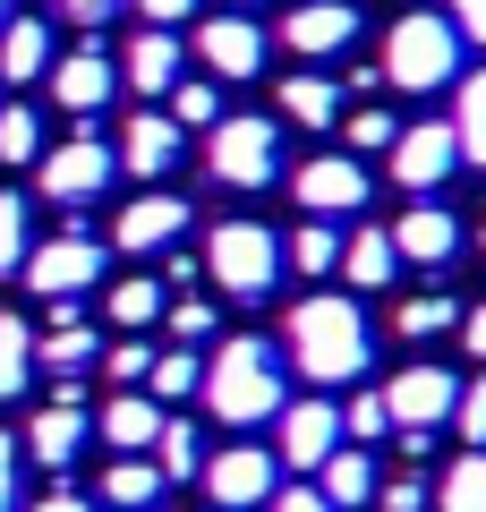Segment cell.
Instances as JSON below:
<instances>
[{
  "label": "cell",
  "mask_w": 486,
  "mask_h": 512,
  "mask_svg": "<svg viewBox=\"0 0 486 512\" xmlns=\"http://www.w3.org/2000/svg\"><path fill=\"white\" fill-rule=\"evenodd\" d=\"M282 120H299V128H333V120H342V86H333V77H316V69L282 77Z\"/></svg>",
  "instance_id": "26"
},
{
  "label": "cell",
  "mask_w": 486,
  "mask_h": 512,
  "mask_svg": "<svg viewBox=\"0 0 486 512\" xmlns=\"http://www.w3.org/2000/svg\"><path fill=\"white\" fill-rule=\"evenodd\" d=\"M103 376L120 384V393H137V384L154 376V342H111L103 350Z\"/></svg>",
  "instance_id": "39"
},
{
  "label": "cell",
  "mask_w": 486,
  "mask_h": 512,
  "mask_svg": "<svg viewBox=\"0 0 486 512\" xmlns=\"http://www.w3.org/2000/svg\"><path fill=\"white\" fill-rule=\"evenodd\" d=\"M316 487H324V504H333V512H359V504H376L384 478H376V461H367V444H342V453L316 470Z\"/></svg>",
  "instance_id": "22"
},
{
  "label": "cell",
  "mask_w": 486,
  "mask_h": 512,
  "mask_svg": "<svg viewBox=\"0 0 486 512\" xmlns=\"http://www.w3.org/2000/svg\"><path fill=\"white\" fill-rule=\"evenodd\" d=\"M282 342H290V367H299L307 384H359L367 376V316H359V299H342V291H316V299H299L290 308V325H282Z\"/></svg>",
  "instance_id": "1"
},
{
  "label": "cell",
  "mask_w": 486,
  "mask_h": 512,
  "mask_svg": "<svg viewBox=\"0 0 486 512\" xmlns=\"http://www.w3.org/2000/svg\"><path fill=\"white\" fill-rule=\"evenodd\" d=\"M52 94H60V111H77V120H94V111L120 94V60L111 52H69V60H52Z\"/></svg>",
  "instance_id": "17"
},
{
  "label": "cell",
  "mask_w": 486,
  "mask_h": 512,
  "mask_svg": "<svg viewBox=\"0 0 486 512\" xmlns=\"http://www.w3.org/2000/svg\"><path fill=\"white\" fill-rule=\"evenodd\" d=\"M26 248H35V239H26V197H9V188H0V274H18Z\"/></svg>",
  "instance_id": "40"
},
{
  "label": "cell",
  "mask_w": 486,
  "mask_h": 512,
  "mask_svg": "<svg viewBox=\"0 0 486 512\" xmlns=\"http://www.w3.org/2000/svg\"><path fill=\"white\" fill-rule=\"evenodd\" d=\"M452 427H461L469 444H486V376H478V384H461V402H452Z\"/></svg>",
  "instance_id": "42"
},
{
  "label": "cell",
  "mask_w": 486,
  "mask_h": 512,
  "mask_svg": "<svg viewBox=\"0 0 486 512\" xmlns=\"http://www.w3.org/2000/svg\"><path fill=\"white\" fill-rule=\"evenodd\" d=\"M60 18L69 26H111V9H120V0H52Z\"/></svg>",
  "instance_id": "47"
},
{
  "label": "cell",
  "mask_w": 486,
  "mask_h": 512,
  "mask_svg": "<svg viewBox=\"0 0 486 512\" xmlns=\"http://www.w3.org/2000/svg\"><path fill=\"white\" fill-rule=\"evenodd\" d=\"M26 512H94V504H86V495H69V487H60V495H35Z\"/></svg>",
  "instance_id": "50"
},
{
  "label": "cell",
  "mask_w": 486,
  "mask_h": 512,
  "mask_svg": "<svg viewBox=\"0 0 486 512\" xmlns=\"http://www.w3.org/2000/svg\"><path fill=\"white\" fill-rule=\"evenodd\" d=\"M282 350L265 342V333H231V342L205 359V410H214L222 427H265L282 419Z\"/></svg>",
  "instance_id": "2"
},
{
  "label": "cell",
  "mask_w": 486,
  "mask_h": 512,
  "mask_svg": "<svg viewBox=\"0 0 486 512\" xmlns=\"http://www.w3.org/2000/svg\"><path fill=\"white\" fill-rule=\"evenodd\" d=\"M162 308H171V299H162V282H145V274L111 282V299H103V316H111V325H120V333H145V325H154Z\"/></svg>",
  "instance_id": "29"
},
{
  "label": "cell",
  "mask_w": 486,
  "mask_h": 512,
  "mask_svg": "<svg viewBox=\"0 0 486 512\" xmlns=\"http://www.w3.org/2000/svg\"><path fill=\"white\" fill-rule=\"evenodd\" d=\"M282 43L299 60H333V52L359 43V9H350V0H299V9L282 18Z\"/></svg>",
  "instance_id": "15"
},
{
  "label": "cell",
  "mask_w": 486,
  "mask_h": 512,
  "mask_svg": "<svg viewBox=\"0 0 486 512\" xmlns=\"http://www.w3.org/2000/svg\"><path fill=\"white\" fill-rule=\"evenodd\" d=\"M154 470H162V487H180V478H197V470H205L197 427H188V419H162V436H154Z\"/></svg>",
  "instance_id": "32"
},
{
  "label": "cell",
  "mask_w": 486,
  "mask_h": 512,
  "mask_svg": "<svg viewBox=\"0 0 486 512\" xmlns=\"http://www.w3.org/2000/svg\"><path fill=\"white\" fill-rule=\"evenodd\" d=\"M9 18H18V9H9V0H0V26H9Z\"/></svg>",
  "instance_id": "51"
},
{
  "label": "cell",
  "mask_w": 486,
  "mask_h": 512,
  "mask_svg": "<svg viewBox=\"0 0 486 512\" xmlns=\"http://www.w3.org/2000/svg\"><path fill=\"white\" fill-rule=\"evenodd\" d=\"M111 171H120V154H111L94 128H77V137H60V146L35 163V188L52 205H86V197H103V188H111Z\"/></svg>",
  "instance_id": "7"
},
{
  "label": "cell",
  "mask_w": 486,
  "mask_h": 512,
  "mask_svg": "<svg viewBox=\"0 0 486 512\" xmlns=\"http://www.w3.org/2000/svg\"><path fill=\"white\" fill-rule=\"evenodd\" d=\"M18 274H26V291H35V299H52V308H60V299H77V291L103 282V239H94V231H52L43 248H26Z\"/></svg>",
  "instance_id": "6"
},
{
  "label": "cell",
  "mask_w": 486,
  "mask_h": 512,
  "mask_svg": "<svg viewBox=\"0 0 486 512\" xmlns=\"http://www.w3.org/2000/svg\"><path fill=\"white\" fill-rule=\"evenodd\" d=\"M171 120H180V128H214V120H222V86L180 77V86H171Z\"/></svg>",
  "instance_id": "37"
},
{
  "label": "cell",
  "mask_w": 486,
  "mask_h": 512,
  "mask_svg": "<svg viewBox=\"0 0 486 512\" xmlns=\"http://www.w3.org/2000/svg\"><path fill=\"white\" fill-rule=\"evenodd\" d=\"M197 60H205L214 77H231V86H239V77H256V69H265V26H256L248 9L197 18Z\"/></svg>",
  "instance_id": "13"
},
{
  "label": "cell",
  "mask_w": 486,
  "mask_h": 512,
  "mask_svg": "<svg viewBox=\"0 0 486 512\" xmlns=\"http://www.w3.org/2000/svg\"><path fill=\"white\" fill-rule=\"evenodd\" d=\"M282 265H290V274H342V231H333V222H316V214H307L299 222V231H290V248H282Z\"/></svg>",
  "instance_id": "27"
},
{
  "label": "cell",
  "mask_w": 486,
  "mask_h": 512,
  "mask_svg": "<svg viewBox=\"0 0 486 512\" xmlns=\"http://www.w3.org/2000/svg\"><path fill=\"white\" fill-rule=\"evenodd\" d=\"M393 248H401V265H452V256H461V222L418 197L410 214L393 222Z\"/></svg>",
  "instance_id": "19"
},
{
  "label": "cell",
  "mask_w": 486,
  "mask_h": 512,
  "mask_svg": "<svg viewBox=\"0 0 486 512\" xmlns=\"http://www.w3.org/2000/svg\"><path fill=\"white\" fill-rule=\"evenodd\" d=\"M205 171L222 188H273L282 180V128L256 120V111H222L205 128Z\"/></svg>",
  "instance_id": "4"
},
{
  "label": "cell",
  "mask_w": 486,
  "mask_h": 512,
  "mask_svg": "<svg viewBox=\"0 0 486 512\" xmlns=\"http://www.w3.org/2000/svg\"><path fill=\"white\" fill-rule=\"evenodd\" d=\"M376 504H384V512H427L435 495L418 487V478H384V487H376Z\"/></svg>",
  "instance_id": "43"
},
{
  "label": "cell",
  "mask_w": 486,
  "mask_h": 512,
  "mask_svg": "<svg viewBox=\"0 0 486 512\" xmlns=\"http://www.w3.org/2000/svg\"><path fill=\"white\" fill-rule=\"evenodd\" d=\"M273 487H282V461H273L265 444H231V453L205 461V495H214L222 512H256V504H273Z\"/></svg>",
  "instance_id": "11"
},
{
  "label": "cell",
  "mask_w": 486,
  "mask_h": 512,
  "mask_svg": "<svg viewBox=\"0 0 486 512\" xmlns=\"http://www.w3.org/2000/svg\"><path fill=\"white\" fill-rule=\"evenodd\" d=\"M478 248H486V222H478Z\"/></svg>",
  "instance_id": "53"
},
{
  "label": "cell",
  "mask_w": 486,
  "mask_h": 512,
  "mask_svg": "<svg viewBox=\"0 0 486 512\" xmlns=\"http://www.w3.org/2000/svg\"><path fill=\"white\" fill-rule=\"evenodd\" d=\"M154 495H162L154 453H120V461L103 470V504H111V512H154Z\"/></svg>",
  "instance_id": "25"
},
{
  "label": "cell",
  "mask_w": 486,
  "mask_h": 512,
  "mask_svg": "<svg viewBox=\"0 0 486 512\" xmlns=\"http://www.w3.org/2000/svg\"><path fill=\"white\" fill-rule=\"evenodd\" d=\"M461 342H469V359L486 367V299H478V308H461Z\"/></svg>",
  "instance_id": "49"
},
{
  "label": "cell",
  "mask_w": 486,
  "mask_h": 512,
  "mask_svg": "<svg viewBox=\"0 0 486 512\" xmlns=\"http://www.w3.org/2000/svg\"><path fill=\"white\" fill-rule=\"evenodd\" d=\"M265 512H333V504H324V487H273Z\"/></svg>",
  "instance_id": "46"
},
{
  "label": "cell",
  "mask_w": 486,
  "mask_h": 512,
  "mask_svg": "<svg viewBox=\"0 0 486 512\" xmlns=\"http://www.w3.org/2000/svg\"><path fill=\"white\" fill-rule=\"evenodd\" d=\"M444 18L461 26V43H486V0H444Z\"/></svg>",
  "instance_id": "44"
},
{
  "label": "cell",
  "mask_w": 486,
  "mask_h": 512,
  "mask_svg": "<svg viewBox=\"0 0 486 512\" xmlns=\"http://www.w3.org/2000/svg\"><path fill=\"white\" fill-rule=\"evenodd\" d=\"M120 86H128V94H171V86H180V35H171V26H145V35H128Z\"/></svg>",
  "instance_id": "20"
},
{
  "label": "cell",
  "mask_w": 486,
  "mask_h": 512,
  "mask_svg": "<svg viewBox=\"0 0 486 512\" xmlns=\"http://www.w3.org/2000/svg\"><path fill=\"white\" fill-rule=\"evenodd\" d=\"M111 154L128 163V180H162V171L180 163V120H171V111H128V128H120Z\"/></svg>",
  "instance_id": "18"
},
{
  "label": "cell",
  "mask_w": 486,
  "mask_h": 512,
  "mask_svg": "<svg viewBox=\"0 0 486 512\" xmlns=\"http://www.w3.org/2000/svg\"><path fill=\"white\" fill-rule=\"evenodd\" d=\"M290 197H299V214L342 222V214L367 205V163H359V154H307V163L290 171Z\"/></svg>",
  "instance_id": "8"
},
{
  "label": "cell",
  "mask_w": 486,
  "mask_h": 512,
  "mask_svg": "<svg viewBox=\"0 0 486 512\" xmlns=\"http://www.w3.org/2000/svg\"><path fill=\"white\" fill-rule=\"evenodd\" d=\"M0 163H43V111L0 103Z\"/></svg>",
  "instance_id": "35"
},
{
  "label": "cell",
  "mask_w": 486,
  "mask_h": 512,
  "mask_svg": "<svg viewBox=\"0 0 486 512\" xmlns=\"http://www.w3.org/2000/svg\"><path fill=\"white\" fill-rule=\"evenodd\" d=\"M452 402H461V376L452 367H401L393 384H384V410H393V427H444Z\"/></svg>",
  "instance_id": "14"
},
{
  "label": "cell",
  "mask_w": 486,
  "mask_h": 512,
  "mask_svg": "<svg viewBox=\"0 0 486 512\" xmlns=\"http://www.w3.org/2000/svg\"><path fill=\"white\" fill-rule=\"evenodd\" d=\"M145 393H154V402H188V393H205L197 350H154V376H145Z\"/></svg>",
  "instance_id": "34"
},
{
  "label": "cell",
  "mask_w": 486,
  "mask_h": 512,
  "mask_svg": "<svg viewBox=\"0 0 486 512\" xmlns=\"http://www.w3.org/2000/svg\"><path fill=\"white\" fill-rule=\"evenodd\" d=\"M231 9H256V0H231Z\"/></svg>",
  "instance_id": "52"
},
{
  "label": "cell",
  "mask_w": 486,
  "mask_h": 512,
  "mask_svg": "<svg viewBox=\"0 0 486 512\" xmlns=\"http://www.w3.org/2000/svg\"><path fill=\"white\" fill-rule=\"evenodd\" d=\"M393 137H401V120H393V111H376V103H367V111H350V154H393Z\"/></svg>",
  "instance_id": "41"
},
{
  "label": "cell",
  "mask_w": 486,
  "mask_h": 512,
  "mask_svg": "<svg viewBox=\"0 0 486 512\" xmlns=\"http://www.w3.org/2000/svg\"><path fill=\"white\" fill-rule=\"evenodd\" d=\"M376 436H393L384 393H350V402H342V444H376Z\"/></svg>",
  "instance_id": "36"
},
{
  "label": "cell",
  "mask_w": 486,
  "mask_h": 512,
  "mask_svg": "<svg viewBox=\"0 0 486 512\" xmlns=\"http://www.w3.org/2000/svg\"><path fill=\"white\" fill-rule=\"evenodd\" d=\"M86 436H94V419H86V393H77V384L60 376V393L35 410V427H26V461H43V470H69Z\"/></svg>",
  "instance_id": "12"
},
{
  "label": "cell",
  "mask_w": 486,
  "mask_h": 512,
  "mask_svg": "<svg viewBox=\"0 0 486 512\" xmlns=\"http://www.w3.org/2000/svg\"><path fill=\"white\" fill-rule=\"evenodd\" d=\"M145 9V26H180V18H197V0H137Z\"/></svg>",
  "instance_id": "48"
},
{
  "label": "cell",
  "mask_w": 486,
  "mask_h": 512,
  "mask_svg": "<svg viewBox=\"0 0 486 512\" xmlns=\"http://www.w3.org/2000/svg\"><path fill=\"white\" fill-rule=\"evenodd\" d=\"M35 77H52V26L9 18L0 26V86H35Z\"/></svg>",
  "instance_id": "21"
},
{
  "label": "cell",
  "mask_w": 486,
  "mask_h": 512,
  "mask_svg": "<svg viewBox=\"0 0 486 512\" xmlns=\"http://www.w3.org/2000/svg\"><path fill=\"white\" fill-rule=\"evenodd\" d=\"M393 333H401V342H435V333H461V308H452L444 291H418V299H401V308H393Z\"/></svg>",
  "instance_id": "30"
},
{
  "label": "cell",
  "mask_w": 486,
  "mask_h": 512,
  "mask_svg": "<svg viewBox=\"0 0 486 512\" xmlns=\"http://www.w3.org/2000/svg\"><path fill=\"white\" fill-rule=\"evenodd\" d=\"M162 419H171V410L154 402V393H120V402H103V436L120 444V453H154V436H162Z\"/></svg>",
  "instance_id": "24"
},
{
  "label": "cell",
  "mask_w": 486,
  "mask_h": 512,
  "mask_svg": "<svg viewBox=\"0 0 486 512\" xmlns=\"http://www.w3.org/2000/svg\"><path fill=\"white\" fill-rule=\"evenodd\" d=\"M435 512H486V444H469L435 487Z\"/></svg>",
  "instance_id": "31"
},
{
  "label": "cell",
  "mask_w": 486,
  "mask_h": 512,
  "mask_svg": "<svg viewBox=\"0 0 486 512\" xmlns=\"http://www.w3.org/2000/svg\"><path fill=\"white\" fill-rule=\"evenodd\" d=\"M205 274H214L231 299H265L273 282H282V239H273L265 222H214V239H205Z\"/></svg>",
  "instance_id": "5"
},
{
  "label": "cell",
  "mask_w": 486,
  "mask_h": 512,
  "mask_svg": "<svg viewBox=\"0 0 486 512\" xmlns=\"http://www.w3.org/2000/svg\"><path fill=\"white\" fill-rule=\"evenodd\" d=\"M26 376H35V333H26V316H0V402H18Z\"/></svg>",
  "instance_id": "33"
},
{
  "label": "cell",
  "mask_w": 486,
  "mask_h": 512,
  "mask_svg": "<svg viewBox=\"0 0 486 512\" xmlns=\"http://www.w3.org/2000/svg\"><path fill=\"white\" fill-rule=\"evenodd\" d=\"M18 461H26V444H18V436H0V512L18 504Z\"/></svg>",
  "instance_id": "45"
},
{
  "label": "cell",
  "mask_w": 486,
  "mask_h": 512,
  "mask_svg": "<svg viewBox=\"0 0 486 512\" xmlns=\"http://www.w3.org/2000/svg\"><path fill=\"white\" fill-rule=\"evenodd\" d=\"M384 86H401V94L461 86V26L435 18V9L393 18V35H384Z\"/></svg>",
  "instance_id": "3"
},
{
  "label": "cell",
  "mask_w": 486,
  "mask_h": 512,
  "mask_svg": "<svg viewBox=\"0 0 486 512\" xmlns=\"http://www.w3.org/2000/svg\"><path fill=\"white\" fill-rule=\"evenodd\" d=\"M384 163H393V180L410 188V197H435V188L461 171V137H452V120H410Z\"/></svg>",
  "instance_id": "10"
},
{
  "label": "cell",
  "mask_w": 486,
  "mask_h": 512,
  "mask_svg": "<svg viewBox=\"0 0 486 512\" xmlns=\"http://www.w3.org/2000/svg\"><path fill=\"white\" fill-rule=\"evenodd\" d=\"M452 137H461V163L486 171V69H469L452 94Z\"/></svg>",
  "instance_id": "28"
},
{
  "label": "cell",
  "mask_w": 486,
  "mask_h": 512,
  "mask_svg": "<svg viewBox=\"0 0 486 512\" xmlns=\"http://www.w3.org/2000/svg\"><path fill=\"white\" fill-rule=\"evenodd\" d=\"M162 325H171V342H180V350L214 342V299H171V308H162Z\"/></svg>",
  "instance_id": "38"
},
{
  "label": "cell",
  "mask_w": 486,
  "mask_h": 512,
  "mask_svg": "<svg viewBox=\"0 0 486 512\" xmlns=\"http://www.w3.org/2000/svg\"><path fill=\"white\" fill-rule=\"evenodd\" d=\"M180 231H188V197L154 188V197L120 205V222H111V248H128V256H154V248H171Z\"/></svg>",
  "instance_id": "16"
},
{
  "label": "cell",
  "mask_w": 486,
  "mask_h": 512,
  "mask_svg": "<svg viewBox=\"0 0 486 512\" xmlns=\"http://www.w3.org/2000/svg\"><path fill=\"white\" fill-rule=\"evenodd\" d=\"M333 453H342V410L324 402V393L282 402V419H273V461H282V470H324Z\"/></svg>",
  "instance_id": "9"
},
{
  "label": "cell",
  "mask_w": 486,
  "mask_h": 512,
  "mask_svg": "<svg viewBox=\"0 0 486 512\" xmlns=\"http://www.w3.org/2000/svg\"><path fill=\"white\" fill-rule=\"evenodd\" d=\"M393 274H401L393 231H376V222H367V231H350V239H342V282H350V291H384Z\"/></svg>",
  "instance_id": "23"
}]
</instances>
